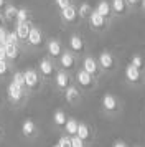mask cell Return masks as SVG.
<instances>
[{
    "mask_svg": "<svg viewBox=\"0 0 145 147\" xmlns=\"http://www.w3.org/2000/svg\"><path fill=\"white\" fill-rule=\"evenodd\" d=\"M12 81L15 83V84H18L20 88H23V89H26L25 86V76H23V73L21 71H15L12 76Z\"/></svg>",
    "mask_w": 145,
    "mask_h": 147,
    "instance_id": "26",
    "label": "cell"
},
{
    "mask_svg": "<svg viewBox=\"0 0 145 147\" xmlns=\"http://www.w3.org/2000/svg\"><path fill=\"white\" fill-rule=\"evenodd\" d=\"M83 69H86V71L89 74H92V76H97L101 66H99L97 60H94L92 56H86L84 60H83Z\"/></svg>",
    "mask_w": 145,
    "mask_h": 147,
    "instance_id": "13",
    "label": "cell"
},
{
    "mask_svg": "<svg viewBox=\"0 0 145 147\" xmlns=\"http://www.w3.org/2000/svg\"><path fill=\"white\" fill-rule=\"evenodd\" d=\"M53 147H59V146H58V144H56V146H53Z\"/></svg>",
    "mask_w": 145,
    "mask_h": 147,
    "instance_id": "43",
    "label": "cell"
},
{
    "mask_svg": "<svg viewBox=\"0 0 145 147\" xmlns=\"http://www.w3.org/2000/svg\"><path fill=\"white\" fill-rule=\"evenodd\" d=\"M58 146L59 147H71V137L68 134H63L58 140Z\"/></svg>",
    "mask_w": 145,
    "mask_h": 147,
    "instance_id": "31",
    "label": "cell"
},
{
    "mask_svg": "<svg viewBox=\"0 0 145 147\" xmlns=\"http://www.w3.org/2000/svg\"><path fill=\"white\" fill-rule=\"evenodd\" d=\"M78 126H79V121L78 119H74V117H68L64 127H63V132L68 134L69 137H72V136H76V134H78Z\"/></svg>",
    "mask_w": 145,
    "mask_h": 147,
    "instance_id": "20",
    "label": "cell"
},
{
    "mask_svg": "<svg viewBox=\"0 0 145 147\" xmlns=\"http://www.w3.org/2000/svg\"><path fill=\"white\" fill-rule=\"evenodd\" d=\"M7 96H8V101L15 104V106H20L23 104L26 99V89L20 88L18 84H15L13 81H10V84L7 86Z\"/></svg>",
    "mask_w": 145,
    "mask_h": 147,
    "instance_id": "1",
    "label": "cell"
},
{
    "mask_svg": "<svg viewBox=\"0 0 145 147\" xmlns=\"http://www.w3.org/2000/svg\"><path fill=\"white\" fill-rule=\"evenodd\" d=\"M69 50L72 53H83L84 51V40L79 35H71V38H69Z\"/></svg>",
    "mask_w": 145,
    "mask_h": 147,
    "instance_id": "16",
    "label": "cell"
},
{
    "mask_svg": "<svg viewBox=\"0 0 145 147\" xmlns=\"http://www.w3.org/2000/svg\"><path fill=\"white\" fill-rule=\"evenodd\" d=\"M3 22H5V15L0 13V27H3Z\"/></svg>",
    "mask_w": 145,
    "mask_h": 147,
    "instance_id": "39",
    "label": "cell"
},
{
    "mask_svg": "<svg viewBox=\"0 0 145 147\" xmlns=\"http://www.w3.org/2000/svg\"><path fill=\"white\" fill-rule=\"evenodd\" d=\"M97 63L101 66V69H104V71H112L115 68V58H114V55L111 51H102L99 55Z\"/></svg>",
    "mask_w": 145,
    "mask_h": 147,
    "instance_id": "7",
    "label": "cell"
},
{
    "mask_svg": "<svg viewBox=\"0 0 145 147\" xmlns=\"http://www.w3.org/2000/svg\"><path fill=\"white\" fill-rule=\"evenodd\" d=\"M130 63H132V65H134L135 68H138V69H142V68H145L144 58H142L140 55H134V56H132V60H130Z\"/></svg>",
    "mask_w": 145,
    "mask_h": 147,
    "instance_id": "28",
    "label": "cell"
},
{
    "mask_svg": "<svg viewBox=\"0 0 145 147\" xmlns=\"http://www.w3.org/2000/svg\"><path fill=\"white\" fill-rule=\"evenodd\" d=\"M140 3H142V7H144V10H145V0H142Z\"/></svg>",
    "mask_w": 145,
    "mask_h": 147,
    "instance_id": "41",
    "label": "cell"
},
{
    "mask_svg": "<svg viewBox=\"0 0 145 147\" xmlns=\"http://www.w3.org/2000/svg\"><path fill=\"white\" fill-rule=\"evenodd\" d=\"M26 41H28V45H32V47H40V45L43 43V33H41V30L36 28V27H32Z\"/></svg>",
    "mask_w": 145,
    "mask_h": 147,
    "instance_id": "14",
    "label": "cell"
},
{
    "mask_svg": "<svg viewBox=\"0 0 145 147\" xmlns=\"http://www.w3.org/2000/svg\"><path fill=\"white\" fill-rule=\"evenodd\" d=\"M38 73L41 74L45 80H51V78H54V65H53V61L50 60V58H43V60L40 61Z\"/></svg>",
    "mask_w": 145,
    "mask_h": 147,
    "instance_id": "8",
    "label": "cell"
},
{
    "mask_svg": "<svg viewBox=\"0 0 145 147\" xmlns=\"http://www.w3.org/2000/svg\"><path fill=\"white\" fill-rule=\"evenodd\" d=\"M5 7V0H0V8H3Z\"/></svg>",
    "mask_w": 145,
    "mask_h": 147,
    "instance_id": "40",
    "label": "cell"
},
{
    "mask_svg": "<svg viewBox=\"0 0 145 147\" xmlns=\"http://www.w3.org/2000/svg\"><path fill=\"white\" fill-rule=\"evenodd\" d=\"M71 84V76L69 73L66 71V69H59L54 73V86L58 91H63L64 93V89Z\"/></svg>",
    "mask_w": 145,
    "mask_h": 147,
    "instance_id": "6",
    "label": "cell"
},
{
    "mask_svg": "<svg viewBox=\"0 0 145 147\" xmlns=\"http://www.w3.org/2000/svg\"><path fill=\"white\" fill-rule=\"evenodd\" d=\"M17 12H18V8L13 7V5H8V7L5 8V20H15L17 18Z\"/></svg>",
    "mask_w": 145,
    "mask_h": 147,
    "instance_id": "27",
    "label": "cell"
},
{
    "mask_svg": "<svg viewBox=\"0 0 145 147\" xmlns=\"http://www.w3.org/2000/svg\"><path fill=\"white\" fill-rule=\"evenodd\" d=\"M8 69H10L8 60H0V78L7 76V74H8Z\"/></svg>",
    "mask_w": 145,
    "mask_h": 147,
    "instance_id": "30",
    "label": "cell"
},
{
    "mask_svg": "<svg viewBox=\"0 0 145 147\" xmlns=\"http://www.w3.org/2000/svg\"><path fill=\"white\" fill-rule=\"evenodd\" d=\"M78 17H79L78 15V8L72 7V5H68L66 8L61 10V18H63L64 22H68V23H72Z\"/></svg>",
    "mask_w": 145,
    "mask_h": 147,
    "instance_id": "17",
    "label": "cell"
},
{
    "mask_svg": "<svg viewBox=\"0 0 145 147\" xmlns=\"http://www.w3.org/2000/svg\"><path fill=\"white\" fill-rule=\"evenodd\" d=\"M64 98L66 101L69 102V104H79L81 102V91H79L78 86H74V84H69V86L64 89Z\"/></svg>",
    "mask_w": 145,
    "mask_h": 147,
    "instance_id": "11",
    "label": "cell"
},
{
    "mask_svg": "<svg viewBox=\"0 0 145 147\" xmlns=\"http://www.w3.org/2000/svg\"><path fill=\"white\" fill-rule=\"evenodd\" d=\"M38 126H36V122L33 119H25L21 122V134H23V137L28 140H33L38 137Z\"/></svg>",
    "mask_w": 145,
    "mask_h": 147,
    "instance_id": "5",
    "label": "cell"
},
{
    "mask_svg": "<svg viewBox=\"0 0 145 147\" xmlns=\"http://www.w3.org/2000/svg\"><path fill=\"white\" fill-rule=\"evenodd\" d=\"M125 2H127L129 5H138V3H140L142 0H125Z\"/></svg>",
    "mask_w": 145,
    "mask_h": 147,
    "instance_id": "38",
    "label": "cell"
},
{
    "mask_svg": "<svg viewBox=\"0 0 145 147\" xmlns=\"http://www.w3.org/2000/svg\"><path fill=\"white\" fill-rule=\"evenodd\" d=\"M8 43H18V36H17V33H15V32H8V33H7L5 45H8Z\"/></svg>",
    "mask_w": 145,
    "mask_h": 147,
    "instance_id": "33",
    "label": "cell"
},
{
    "mask_svg": "<svg viewBox=\"0 0 145 147\" xmlns=\"http://www.w3.org/2000/svg\"><path fill=\"white\" fill-rule=\"evenodd\" d=\"M59 66H61V69H66V71H71L76 68V56L72 55V51H63L61 53Z\"/></svg>",
    "mask_w": 145,
    "mask_h": 147,
    "instance_id": "9",
    "label": "cell"
},
{
    "mask_svg": "<svg viewBox=\"0 0 145 147\" xmlns=\"http://www.w3.org/2000/svg\"><path fill=\"white\" fill-rule=\"evenodd\" d=\"M125 80L129 81L130 84H138L142 81V69L135 68L134 65H127L125 66Z\"/></svg>",
    "mask_w": 145,
    "mask_h": 147,
    "instance_id": "10",
    "label": "cell"
},
{
    "mask_svg": "<svg viewBox=\"0 0 145 147\" xmlns=\"http://www.w3.org/2000/svg\"><path fill=\"white\" fill-rule=\"evenodd\" d=\"M112 147H129V146H127V144H125L124 140L117 139V140H115V142H114V144H112Z\"/></svg>",
    "mask_w": 145,
    "mask_h": 147,
    "instance_id": "37",
    "label": "cell"
},
{
    "mask_svg": "<svg viewBox=\"0 0 145 147\" xmlns=\"http://www.w3.org/2000/svg\"><path fill=\"white\" fill-rule=\"evenodd\" d=\"M23 76H25V86H26V91H38L41 88V74L33 69V68H28L23 71Z\"/></svg>",
    "mask_w": 145,
    "mask_h": 147,
    "instance_id": "2",
    "label": "cell"
},
{
    "mask_svg": "<svg viewBox=\"0 0 145 147\" xmlns=\"http://www.w3.org/2000/svg\"><path fill=\"white\" fill-rule=\"evenodd\" d=\"M96 10H97L99 13L102 15V17H109L112 12V8H111V3L107 2V0H99V3H97V7H96Z\"/></svg>",
    "mask_w": 145,
    "mask_h": 147,
    "instance_id": "24",
    "label": "cell"
},
{
    "mask_svg": "<svg viewBox=\"0 0 145 147\" xmlns=\"http://www.w3.org/2000/svg\"><path fill=\"white\" fill-rule=\"evenodd\" d=\"M71 147H89V146H87V142H84L79 136H72L71 137Z\"/></svg>",
    "mask_w": 145,
    "mask_h": 147,
    "instance_id": "29",
    "label": "cell"
},
{
    "mask_svg": "<svg viewBox=\"0 0 145 147\" xmlns=\"http://www.w3.org/2000/svg\"><path fill=\"white\" fill-rule=\"evenodd\" d=\"M56 5H58L59 10H63V8H66L68 5H71V0H56Z\"/></svg>",
    "mask_w": 145,
    "mask_h": 147,
    "instance_id": "34",
    "label": "cell"
},
{
    "mask_svg": "<svg viewBox=\"0 0 145 147\" xmlns=\"http://www.w3.org/2000/svg\"><path fill=\"white\" fill-rule=\"evenodd\" d=\"M2 136H3V131H2V127H0V139H2Z\"/></svg>",
    "mask_w": 145,
    "mask_h": 147,
    "instance_id": "42",
    "label": "cell"
},
{
    "mask_svg": "<svg viewBox=\"0 0 145 147\" xmlns=\"http://www.w3.org/2000/svg\"><path fill=\"white\" fill-rule=\"evenodd\" d=\"M0 60H7V50H5V45H0Z\"/></svg>",
    "mask_w": 145,
    "mask_h": 147,
    "instance_id": "36",
    "label": "cell"
},
{
    "mask_svg": "<svg viewBox=\"0 0 145 147\" xmlns=\"http://www.w3.org/2000/svg\"><path fill=\"white\" fill-rule=\"evenodd\" d=\"M46 48H48V53H50L51 58H59L61 53H63V47H61L59 40H50Z\"/></svg>",
    "mask_w": 145,
    "mask_h": 147,
    "instance_id": "18",
    "label": "cell"
},
{
    "mask_svg": "<svg viewBox=\"0 0 145 147\" xmlns=\"http://www.w3.org/2000/svg\"><path fill=\"white\" fill-rule=\"evenodd\" d=\"M76 83H78V86L81 88V89L89 91V89H94V88H96V76L89 74L86 69L81 68L78 73H76Z\"/></svg>",
    "mask_w": 145,
    "mask_h": 147,
    "instance_id": "4",
    "label": "cell"
},
{
    "mask_svg": "<svg viewBox=\"0 0 145 147\" xmlns=\"http://www.w3.org/2000/svg\"><path fill=\"white\" fill-rule=\"evenodd\" d=\"M76 136H79L81 139L84 140V142H92V139H94V131H92V127L87 124V122H79L78 126V134Z\"/></svg>",
    "mask_w": 145,
    "mask_h": 147,
    "instance_id": "12",
    "label": "cell"
},
{
    "mask_svg": "<svg viewBox=\"0 0 145 147\" xmlns=\"http://www.w3.org/2000/svg\"><path fill=\"white\" fill-rule=\"evenodd\" d=\"M92 12V8L89 3H81L78 8V15L81 17V18H89V15H91Z\"/></svg>",
    "mask_w": 145,
    "mask_h": 147,
    "instance_id": "25",
    "label": "cell"
},
{
    "mask_svg": "<svg viewBox=\"0 0 145 147\" xmlns=\"http://www.w3.org/2000/svg\"><path fill=\"white\" fill-rule=\"evenodd\" d=\"M7 33H8V32H5V30H3V27H0V45H5Z\"/></svg>",
    "mask_w": 145,
    "mask_h": 147,
    "instance_id": "35",
    "label": "cell"
},
{
    "mask_svg": "<svg viewBox=\"0 0 145 147\" xmlns=\"http://www.w3.org/2000/svg\"><path fill=\"white\" fill-rule=\"evenodd\" d=\"M66 121H68V116L63 109H56L54 114H53V124L54 127H58V129H63L66 124Z\"/></svg>",
    "mask_w": 145,
    "mask_h": 147,
    "instance_id": "21",
    "label": "cell"
},
{
    "mask_svg": "<svg viewBox=\"0 0 145 147\" xmlns=\"http://www.w3.org/2000/svg\"><path fill=\"white\" fill-rule=\"evenodd\" d=\"M111 8L115 15H124L127 10V2L125 0H111Z\"/></svg>",
    "mask_w": 145,
    "mask_h": 147,
    "instance_id": "22",
    "label": "cell"
},
{
    "mask_svg": "<svg viewBox=\"0 0 145 147\" xmlns=\"http://www.w3.org/2000/svg\"><path fill=\"white\" fill-rule=\"evenodd\" d=\"M101 106H102V111L105 114H111V116H114V114H117L120 111V102H119L117 96H114L111 93H107L102 96Z\"/></svg>",
    "mask_w": 145,
    "mask_h": 147,
    "instance_id": "3",
    "label": "cell"
},
{
    "mask_svg": "<svg viewBox=\"0 0 145 147\" xmlns=\"http://www.w3.org/2000/svg\"><path fill=\"white\" fill-rule=\"evenodd\" d=\"M17 22H28V12H26L25 8H18V12H17Z\"/></svg>",
    "mask_w": 145,
    "mask_h": 147,
    "instance_id": "32",
    "label": "cell"
},
{
    "mask_svg": "<svg viewBox=\"0 0 145 147\" xmlns=\"http://www.w3.org/2000/svg\"><path fill=\"white\" fill-rule=\"evenodd\" d=\"M5 50H7V60H17L20 56V50H18V45L17 43H8V45H5Z\"/></svg>",
    "mask_w": 145,
    "mask_h": 147,
    "instance_id": "23",
    "label": "cell"
},
{
    "mask_svg": "<svg viewBox=\"0 0 145 147\" xmlns=\"http://www.w3.org/2000/svg\"><path fill=\"white\" fill-rule=\"evenodd\" d=\"M89 22H91V27L96 28V30H102V28L105 27V17H102L97 10H92L91 12Z\"/></svg>",
    "mask_w": 145,
    "mask_h": 147,
    "instance_id": "15",
    "label": "cell"
},
{
    "mask_svg": "<svg viewBox=\"0 0 145 147\" xmlns=\"http://www.w3.org/2000/svg\"><path fill=\"white\" fill-rule=\"evenodd\" d=\"M135 147H142V146H135Z\"/></svg>",
    "mask_w": 145,
    "mask_h": 147,
    "instance_id": "44",
    "label": "cell"
},
{
    "mask_svg": "<svg viewBox=\"0 0 145 147\" xmlns=\"http://www.w3.org/2000/svg\"><path fill=\"white\" fill-rule=\"evenodd\" d=\"M30 23L28 22H17V27H15V33L18 36V40H26L28 33H30Z\"/></svg>",
    "mask_w": 145,
    "mask_h": 147,
    "instance_id": "19",
    "label": "cell"
}]
</instances>
